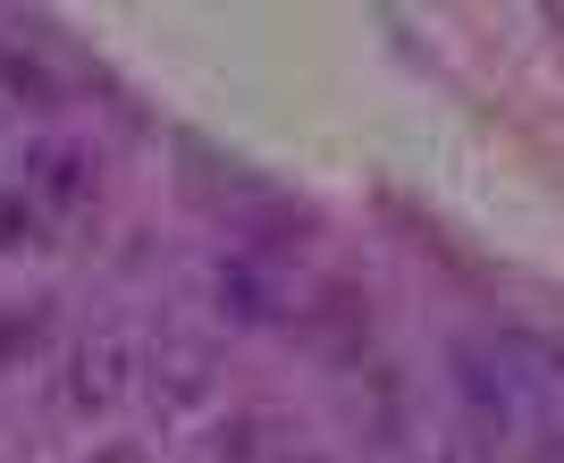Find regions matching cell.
Wrapping results in <instances>:
<instances>
[{"mask_svg": "<svg viewBox=\"0 0 564 463\" xmlns=\"http://www.w3.org/2000/svg\"><path fill=\"white\" fill-rule=\"evenodd\" d=\"M447 379H455V396H464V413L480 421V430H497V439L540 405L531 363L506 354V346H480V337H455V346H447Z\"/></svg>", "mask_w": 564, "mask_h": 463, "instance_id": "cell-1", "label": "cell"}, {"mask_svg": "<svg viewBox=\"0 0 564 463\" xmlns=\"http://www.w3.org/2000/svg\"><path fill=\"white\" fill-rule=\"evenodd\" d=\"M143 370V346L127 337V329H85L68 346V363H59V413H118L127 405V388H135Z\"/></svg>", "mask_w": 564, "mask_h": 463, "instance_id": "cell-2", "label": "cell"}, {"mask_svg": "<svg viewBox=\"0 0 564 463\" xmlns=\"http://www.w3.org/2000/svg\"><path fill=\"white\" fill-rule=\"evenodd\" d=\"M94 185H101L94 143H76V136H43V143H25L18 194L43 211V219H76V211L94 203Z\"/></svg>", "mask_w": 564, "mask_h": 463, "instance_id": "cell-3", "label": "cell"}, {"mask_svg": "<svg viewBox=\"0 0 564 463\" xmlns=\"http://www.w3.org/2000/svg\"><path fill=\"white\" fill-rule=\"evenodd\" d=\"M212 295H219V312H228L236 329H279L295 287L279 278V261H261V254H219L212 261Z\"/></svg>", "mask_w": 564, "mask_h": 463, "instance_id": "cell-4", "label": "cell"}, {"mask_svg": "<svg viewBox=\"0 0 564 463\" xmlns=\"http://www.w3.org/2000/svg\"><path fill=\"white\" fill-rule=\"evenodd\" d=\"M152 405L161 413H194L203 396H212V379H219V346H203V337H152Z\"/></svg>", "mask_w": 564, "mask_h": 463, "instance_id": "cell-5", "label": "cell"}, {"mask_svg": "<svg viewBox=\"0 0 564 463\" xmlns=\"http://www.w3.org/2000/svg\"><path fill=\"white\" fill-rule=\"evenodd\" d=\"M51 219L34 203H25L18 185H0V254H25V245H34V236H43Z\"/></svg>", "mask_w": 564, "mask_h": 463, "instance_id": "cell-6", "label": "cell"}, {"mask_svg": "<svg viewBox=\"0 0 564 463\" xmlns=\"http://www.w3.org/2000/svg\"><path fill=\"white\" fill-rule=\"evenodd\" d=\"M0 93H18V101H59V85H51L25 51H9V43H0Z\"/></svg>", "mask_w": 564, "mask_h": 463, "instance_id": "cell-7", "label": "cell"}, {"mask_svg": "<svg viewBox=\"0 0 564 463\" xmlns=\"http://www.w3.org/2000/svg\"><path fill=\"white\" fill-rule=\"evenodd\" d=\"M101 463H143V455H135V446H110V455H101Z\"/></svg>", "mask_w": 564, "mask_h": 463, "instance_id": "cell-8", "label": "cell"}]
</instances>
